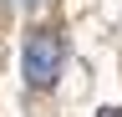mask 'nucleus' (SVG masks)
<instances>
[{"instance_id": "nucleus-1", "label": "nucleus", "mask_w": 122, "mask_h": 117, "mask_svg": "<svg viewBox=\"0 0 122 117\" xmlns=\"http://www.w3.org/2000/svg\"><path fill=\"white\" fill-rule=\"evenodd\" d=\"M25 81L36 86V92H46V86H56L61 76V61H66V46H61L56 31H30L25 36Z\"/></svg>"}, {"instance_id": "nucleus-2", "label": "nucleus", "mask_w": 122, "mask_h": 117, "mask_svg": "<svg viewBox=\"0 0 122 117\" xmlns=\"http://www.w3.org/2000/svg\"><path fill=\"white\" fill-rule=\"evenodd\" d=\"M97 117H122V107H102V112H97Z\"/></svg>"}, {"instance_id": "nucleus-3", "label": "nucleus", "mask_w": 122, "mask_h": 117, "mask_svg": "<svg viewBox=\"0 0 122 117\" xmlns=\"http://www.w3.org/2000/svg\"><path fill=\"white\" fill-rule=\"evenodd\" d=\"M20 5H36V0H20Z\"/></svg>"}]
</instances>
